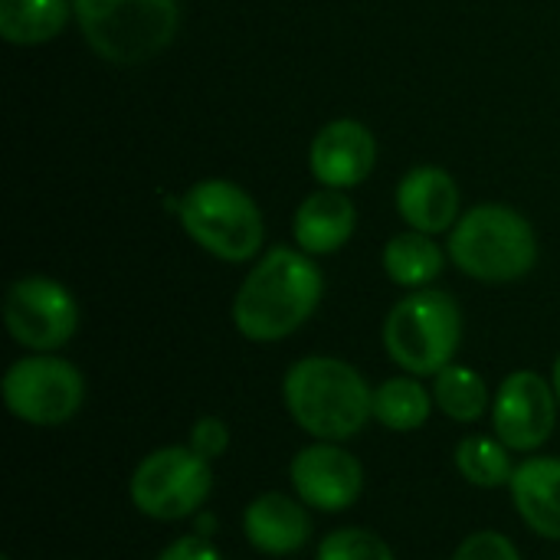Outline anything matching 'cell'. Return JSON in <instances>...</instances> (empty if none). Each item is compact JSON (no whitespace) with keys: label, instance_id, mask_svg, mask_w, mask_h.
<instances>
[{"label":"cell","instance_id":"cell-3","mask_svg":"<svg viewBox=\"0 0 560 560\" xmlns=\"http://www.w3.org/2000/svg\"><path fill=\"white\" fill-rule=\"evenodd\" d=\"M453 266L476 282H518L538 262L535 226L509 203H479L450 230Z\"/></svg>","mask_w":560,"mask_h":560},{"label":"cell","instance_id":"cell-26","mask_svg":"<svg viewBox=\"0 0 560 560\" xmlns=\"http://www.w3.org/2000/svg\"><path fill=\"white\" fill-rule=\"evenodd\" d=\"M194 518H197V528H194V535H203V538H210V535L217 532V518H213V515L200 512V515H194Z\"/></svg>","mask_w":560,"mask_h":560},{"label":"cell","instance_id":"cell-23","mask_svg":"<svg viewBox=\"0 0 560 560\" xmlns=\"http://www.w3.org/2000/svg\"><path fill=\"white\" fill-rule=\"evenodd\" d=\"M230 443H233V433H230L226 420H220V417H200L190 427V440H187V446L197 456H203L207 463L226 456L230 453Z\"/></svg>","mask_w":560,"mask_h":560},{"label":"cell","instance_id":"cell-14","mask_svg":"<svg viewBox=\"0 0 560 560\" xmlns=\"http://www.w3.org/2000/svg\"><path fill=\"white\" fill-rule=\"evenodd\" d=\"M394 203H397L400 220L410 230L440 236L456 226L463 197H459V184L453 180L450 171L423 164L400 177Z\"/></svg>","mask_w":560,"mask_h":560},{"label":"cell","instance_id":"cell-1","mask_svg":"<svg viewBox=\"0 0 560 560\" xmlns=\"http://www.w3.org/2000/svg\"><path fill=\"white\" fill-rule=\"evenodd\" d=\"M325 276L315 256L272 246L246 272L233 299V325L246 341L276 345L295 335L322 305Z\"/></svg>","mask_w":560,"mask_h":560},{"label":"cell","instance_id":"cell-6","mask_svg":"<svg viewBox=\"0 0 560 560\" xmlns=\"http://www.w3.org/2000/svg\"><path fill=\"white\" fill-rule=\"evenodd\" d=\"M184 233L220 262H249L266 240L259 203L226 177L197 180L177 203Z\"/></svg>","mask_w":560,"mask_h":560},{"label":"cell","instance_id":"cell-27","mask_svg":"<svg viewBox=\"0 0 560 560\" xmlns=\"http://www.w3.org/2000/svg\"><path fill=\"white\" fill-rule=\"evenodd\" d=\"M551 384H555V394H558V404H560V358L555 361V371H551Z\"/></svg>","mask_w":560,"mask_h":560},{"label":"cell","instance_id":"cell-18","mask_svg":"<svg viewBox=\"0 0 560 560\" xmlns=\"http://www.w3.org/2000/svg\"><path fill=\"white\" fill-rule=\"evenodd\" d=\"M72 16V0H0V36L13 46H39L56 39Z\"/></svg>","mask_w":560,"mask_h":560},{"label":"cell","instance_id":"cell-16","mask_svg":"<svg viewBox=\"0 0 560 560\" xmlns=\"http://www.w3.org/2000/svg\"><path fill=\"white\" fill-rule=\"evenodd\" d=\"M518 518L548 541H560V456H528L509 482Z\"/></svg>","mask_w":560,"mask_h":560},{"label":"cell","instance_id":"cell-22","mask_svg":"<svg viewBox=\"0 0 560 560\" xmlns=\"http://www.w3.org/2000/svg\"><path fill=\"white\" fill-rule=\"evenodd\" d=\"M315 560H397L394 548L368 528H338L322 538Z\"/></svg>","mask_w":560,"mask_h":560},{"label":"cell","instance_id":"cell-7","mask_svg":"<svg viewBox=\"0 0 560 560\" xmlns=\"http://www.w3.org/2000/svg\"><path fill=\"white\" fill-rule=\"evenodd\" d=\"M128 495L151 522H184L210 502L213 469L190 446H161L135 466Z\"/></svg>","mask_w":560,"mask_h":560},{"label":"cell","instance_id":"cell-17","mask_svg":"<svg viewBox=\"0 0 560 560\" xmlns=\"http://www.w3.org/2000/svg\"><path fill=\"white\" fill-rule=\"evenodd\" d=\"M381 262L394 285L413 292V289H427L440 279V272L446 266V253L430 233L407 230V233H397L387 240Z\"/></svg>","mask_w":560,"mask_h":560},{"label":"cell","instance_id":"cell-20","mask_svg":"<svg viewBox=\"0 0 560 560\" xmlns=\"http://www.w3.org/2000/svg\"><path fill=\"white\" fill-rule=\"evenodd\" d=\"M433 400L456 423H476L492 413V394L486 377L456 361L433 377Z\"/></svg>","mask_w":560,"mask_h":560},{"label":"cell","instance_id":"cell-15","mask_svg":"<svg viewBox=\"0 0 560 560\" xmlns=\"http://www.w3.org/2000/svg\"><path fill=\"white\" fill-rule=\"evenodd\" d=\"M358 230V210L345 190L322 187L308 194L295 217H292V236L302 253L308 256H331L338 253Z\"/></svg>","mask_w":560,"mask_h":560},{"label":"cell","instance_id":"cell-28","mask_svg":"<svg viewBox=\"0 0 560 560\" xmlns=\"http://www.w3.org/2000/svg\"><path fill=\"white\" fill-rule=\"evenodd\" d=\"M0 560H10V558H0Z\"/></svg>","mask_w":560,"mask_h":560},{"label":"cell","instance_id":"cell-4","mask_svg":"<svg viewBox=\"0 0 560 560\" xmlns=\"http://www.w3.org/2000/svg\"><path fill=\"white\" fill-rule=\"evenodd\" d=\"M89 49L115 66L161 56L180 30V0H72Z\"/></svg>","mask_w":560,"mask_h":560},{"label":"cell","instance_id":"cell-2","mask_svg":"<svg viewBox=\"0 0 560 560\" xmlns=\"http://www.w3.org/2000/svg\"><path fill=\"white\" fill-rule=\"evenodd\" d=\"M282 404L312 440L348 443L374 420V390L364 374L331 354H308L282 377Z\"/></svg>","mask_w":560,"mask_h":560},{"label":"cell","instance_id":"cell-5","mask_svg":"<svg viewBox=\"0 0 560 560\" xmlns=\"http://www.w3.org/2000/svg\"><path fill=\"white\" fill-rule=\"evenodd\" d=\"M381 341L404 374L436 377L463 345V308L443 289H413L387 312Z\"/></svg>","mask_w":560,"mask_h":560},{"label":"cell","instance_id":"cell-25","mask_svg":"<svg viewBox=\"0 0 560 560\" xmlns=\"http://www.w3.org/2000/svg\"><path fill=\"white\" fill-rule=\"evenodd\" d=\"M154 560H223L220 558V551L213 548V541L210 538H203V535H184V538H174L161 555Z\"/></svg>","mask_w":560,"mask_h":560},{"label":"cell","instance_id":"cell-9","mask_svg":"<svg viewBox=\"0 0 560 560\" xmlns=\"http://www.w3.org/2000/svg\"><path fill=\"white\" fill-rule=\"evenodd\" d=\"M3 328L20 348L56 354L79 331V302L49 276H23L3 295Z\"/></svg>","mask_w":560,"mask_h":560},{"label":"cell","instance_id":"cell-10","mask_svg":"<svg viewBox=\"0 0 560 560\" xmlns=\"http://www.w3.org/2000/svg\"><path fill=\"white\" fill-rule=\"evenodd\" d=\"M558 394L538 371H512L492 397V430L512 453H538L558 427Z\"/></svg>","mask_w":560,"mask_h":560},{"label":"cell","instance_id":"cell-8","mask_svg":"<svg viewBox=\"0 0 560 560\" xmlns=\"http://www.w3.org/2000/svg\"><path fill=\"white\" fill-rule=\"evenodd\" d=\"M3 407L30 427H62L85 404L82 371L59 354H26L3 374Z\"/></svg>","mask_w":560,"mask_h":560},{"label":"cell","instance_id":"cell-13","mask_svg":"<svg viewBox=\"0 0 560 560\" xmlns=\"http://www.w3.org/2000/svg\"><path fill=\"white\" fill-rule=\"evenodd\" d=\"M243 535L259 555H295L312 541V509L285 492H262L243 512Z\"/></svg>","mask_w":560,"mask_h":560},{"label":"cell","instance_id":"cell-21","mask_svg":"<svg viewBox=\"0 0 560 560\" xmlns=\"http://www.w3.org/2000/svg\"><path fill=\"white\" fill-rule=\"evenodd\" d=\"M456 469L476 489H502L515 476L512 450L499 436H466L456 446Z\"/></svg>","mask_w":560,"mask_h":560},{"label":"cell","instance_id":"cell-11","mask_svg":"<svg viewBox=\"0 0 560 560\" xmlns=\"http://www.w3.org/2000/svg\"><path fill=\"white\" fill-rule=\"evenodd\" d=\"M289 482L295 499H302L312 512L335 515L361 499L364 466L351 450H345V443L315 440L289 463Z\"/></svg>","mask_w":560,"mask_h":560},{"label":"cell","instance_id":"cell-24","mask_svg":"<svg viewBox=\"0 0 560 560\" xmlns=\"http://www.w3.org/2000/svg\"><path fill=\"white\" fill-rule=\"evenodd\" d=\"M453 560H522L515 541L502 532H476L469 535L459 548Z\"/></svg>","mask_w":560,"mask_h":560},{"label":"cell","instance_id":"cell-12","mask_svg":"<svg viewBox=\"0 0 560 560\" xmlns=\"http://www.w3.org/2000/svg\"><path fill=\"white\" fill-rule=\"evenodd\" d=\"M374 164H377V141L371 128L358 118L328 121L308 148V171L322 187L351 190L371 177Z\"/></svg>","mask_w":560,"mask_h":560},{"label":"cell","instance_id":"cell-19","mask_svg":"<svg viewBox=\"0 0 560 560\" xmlns=\"http://www.w3.org/2000/svg\"><path fill=\"white\" fill-rule=\"evenodd\" d=\"M433 407H436L433 394L413 374L387 377L381 387H374V420L384 430L413 433L430 420Z\"/></svg>","mask_w":560,"mask_h":560}]
</instances>
